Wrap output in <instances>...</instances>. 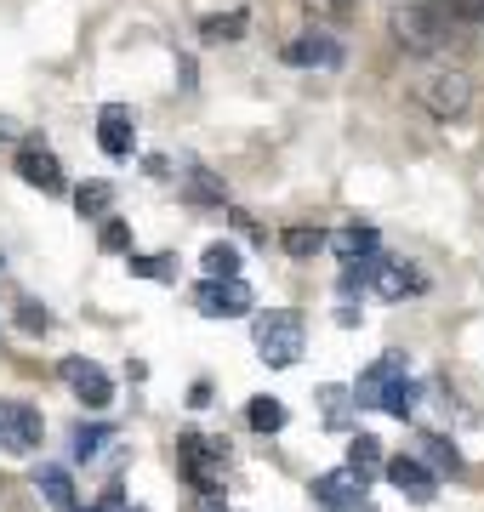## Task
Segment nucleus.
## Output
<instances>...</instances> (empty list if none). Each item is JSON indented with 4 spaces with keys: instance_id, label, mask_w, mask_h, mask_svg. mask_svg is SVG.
<instances>
[{
    "instance_id": "17",
    "label": "nucleus",
    "mask_w": 484,
    "mask_h": 512,
    "mask_svg": "<svg viewBox=\"0 0 484 512\" xmlns=\"http://www.w3.org/2000/svg\"><path fill=\"white\" fill-rule=\"evenodd\" d=\"M416 399H422V387H416L405 370H399L393 382H382V393H376V410H388V416H416Z\"/></svg>"
},
{
    "instance_id": "10",
    "label": "nucleus",
    "mask_w": 484,
    "mask_h": 512,
    "mask_svg": "<svg viewBox=\"0 0 484 512\" xmlns=\"http://www.w3.org/2000/svg\"><path fill=\"white\" fill-rule=\"evenodd\" d=\"M18 177L29 188H40V194H63V165H57L52 148H40V143L18 148Z\"/></svg>"
},
{
    "instance_id": "4",
    "label": "nucleus",
    "mask_w": 484,
    "mask_h": 512,
    "mask_svg": "<svg viewBox=\"0 0 484 512\" xmlns=\"http://www.w3.org/2000/svg\"><path fill=\"white\" fill-rule=\"evenodd\" d=\"M177 456H183V473L194 478V490H223L228 478V450L217 439H205V433H183L177 439Z\"/></svg>"
},
{
    "instance_id": "9",
    "label": "nucleus",
    "mask_w": 484,
    "mask_h": 512,
    "mask_svg": "<svg viewBox=\"0 0 484 512\" xmlns=\"http://www.w3.org/2000/svg\"><path fill=\"white\" fill-rule=\"evenodd\" d=\"M342 40L325 35V29H308V35H297L291 46H285V63L291 69H342Z\"/></svg>"
},
{
    "instance_id": "22",
    "label": "nucleus",
    "mask_w": 484,
    "mask_h": 512,
    "mask_svg": "<svg viewBox=\"0 0 484 512\" xmlns=\"http://www.w3.org/2000/svg\"><path fill=\"white\" fill-rule=\"evenodd\" d=\"M348 467L371 478L376 467H382V444H376L371 433H354V439H348Z\"/></svg>"
},
{
    "instance_id": "35",
    "label": "nucleus",
    "mask_w": 484,
    "mask_h": 512,
    "mask_svg": "<svg viewBox=\"0 0 484 512\" xmlns=\"http://www.w3.org/2000/svg\"><path fill=\"white\" fill-rule=\"evenodd\" d=\"M354 512H371V507H354Z\"/></svg>"
},
{
    "instance_id": "37",
    "label": "nucleus",
    "mask_w": 484,
    "mask_h": 512,
    "mask_svg": "<svg viewBox=\"0 0 484 512\" xmlns=\"http://www.w3.org/2000/svg\"><path fill=\"white\" fill-rule=\"evenodd\" d=\"M97 512H103V507H97Z\"/></svg>"
},
{
    "instance_id": "16",
    "label": "nucleus",
    "mask_w": 484,
    "mask_h": 512,
    "mask_svg": "<svg viewBox=\"0 0 484 512\" xmlns=\"http://www.w3.org/2000/svg\"><path fill=\"white\" fill-rule=\"evenodd\" d=\"M35 484H40V495H46V507H52V512H80V501H75V478L63 473V467H40Z\"/></svg>"
},
{
    "instance_id": "20",
    "label": "nucleus",
    "mask_w": 484,
    "mask_h": 512,
    "mask_svg": "<svg viewBox=\"0 0 484 512\" xmlns=\"http://www.w3.org/2000/svg\"><path fill=\"white\" fill-rule=\"evenodd\" d=\"M109 439H114V427H103V421H80V427H75V456L80 461L103 456V450H109Z\"/></svg>"
},
{
    "instance_id": "5",
    "label": "nucleus",
    "mask_w": 484,
    "mask_h": 512,
    "mask_svg": "<svg viewBox=\"0 0 484 512\" xmlns=\"http://www.w3.org/2000/svg\"><path fill=\"white\" fill-rule=\"evenodd\" d=\"M57 376H63V387H69V393H75L86 410H109V404H114L109 370L92 365V359H63V365H57Z\"/></svg>"
},
{
    "instance_id": "7",
    "label": "nucleus",
    "mask_w": 484,
    "mask_h": 512,
    "mask_svg": "<svg viewBox=\"0 0 484 512\" xmlns=\"http://www.w3.org/2000/svg\"><path fill=\"white\" fill-rule=\"evenodd\" d=\"M40 439H46V421H40L35 404L0 399V444L18 450V456H29V450H40Z\"/></svg>"
},
{
    "instance_id": "31",
    "label": "nucleus",
    "mask_w": 484,
    "mask_h": 512,
    "mask_svg": "<svg viewBox=\"0 0 484 512\" xmlns=\"http://www.w3.org/2000/svg\"><path fill=\"white\" fill-rule=\"evenodd\" d=\"M18 325H23V330H46V308L23 302V308H18Z\"/></svg>"
},
{
    "instance_id": "27",
    "label": "nucleus",
    "mask_w": 484,
    "mask_h": 512,
    "mask_svg": "<svg viewBox=\"0 0 484 512\" xmlns=\"http://www.w3.org/2000/svg\"><path fill=\"white\" fill-rule=\"evenodd\" d=\"M422 450H428V461L439 467V473H462V450L450 439H439V433H422Z\"/></svg>"
},
{
    "instance_id": "34",
    "label": "nucleus",
    "mask_w": 484,
    "mask_h": 512,
    "mask_svg": "<svg viewBox=\"0 0 484 512\" xmlns=\"http://www.w3.org/2000/svg\"><path fill=\"white\" fill-rule=\"evenodd\" d=\"M131 512H149V507H131Z\"/></svg>"
},
{
    "instance_id": "36",
    "label": "nucleus",
    "mask_w": 484,
    "mask_h": 512,
    "mask_svg": "<svg viewBox=\"0 0 484 512\" xmlns=\"http://www.w3.org/2000/svg\"><path fill=\"white\" fill-rule=\"evenodd\" d=\"M0 268H6V256H0Z\"/></svg>"
},
{
    "instance_id": "2",
    "label": "nucleus",
    "mask_w": 484,
    "mask_h": 512,
    "mask_svg": "<svg viewBox=\"0 0 484 512\" xmlns=\"http://www.w3.org/2000/svg\"><path fill=\"white\" fill-rule=\"evenodd\" d=\"M257 359L268 370H291L302 359V313L291 308H268L257 319Z\"/></svg>"
},
{
    "instance_id": "8",
    "label": "nucleus",
    "mask_w": 484,
    "mask_h": 512,
    "mask_svg": "<svg viewBox=\"0 0 484 512\" xmlns=\"http://www.w3.org/2000/svg\"><path fill=\"white\" fill-rule=\"evenodd\" d=\"M365 490H371V478L354 473V467H336V473L314 478V501H319V507H331V512L365 507Z\"/></svg>"
},
{
    "instance_id": "11",
    "label": "nucleus",
    "mask_w": 484,
    "mask_h": 512,
    "mask_svg": "<svg viewBox=\"0 0 484 512\" xmlns=\"http://www.w3.org/2000/svg\"><path fill=\"white\" fill-rule=\"evenodd\" d=\"M382 467H388L393 490L410 495V501H433V495H439V478H433L428 461H416V456H393V461H382Z\"/></svg>"
},
{
    "instance_id": "30",
    "label": "nucleus",
    "mask_w": 484,
    "mask_h": 512,
    "mask_svg": "<svg viewBox=\"0 0 484 512\" xmlns=\"http://www.w3.org/2000/svg\"><path fill=\"white\" fill-rule=\"evenodd\" d=\"M97 239H103V251H126L131 228H126V222H114V217H103V234H97Z\"/></svg>"
},
{
    "instance_id": "23",
    "label": "nucleus",
    "mask_w": 484,
    "mask_h": 512,
    "mask_svg": "<svg viewBox=\"0 0 484 512\" xmlns=\"http://www.w3.org/2000/svg\"><path fill=\"white\" fill-rule=\"evenodd\" d=\"M348 399H354V387H342V382L319 387V410H325V421H331L336 433H342V427H348Z\"/></svg>"
},
{
    "instance_id": "33",
    "label": "nucleus",
    "mask_w": 484,
    "mask_h": 512,
    "mask_svg": "<svg viewBox=\"0 0 484 512\" xmlns=\"http://www.w3.org/2000/svg\"><path fill=\"white\" fill-rule=\"evenodd\" d=\"M6 137H12V120H0V143H6Z\"/></svg>"
},
{
    "instance_id": "18",
    "label": "nucleus",
    "mask_w": 484,
    "mask_h": 512,
    "mask_svg": "<svg viewBox=\"0 0 484 512\" xmlns=\"http://www.w3.org/2000/svg\"><path fill=\"white\" fill-rule=\"evenodd\" d=\"M205 279H240V251L228 245V239H217V245H205Z\"/></svg>"
},
{
    "instance_id": "28",
    "label": "nucleus",
    "mask_w": 484,
    "mask_h": 512,
    "mask_svg": "<svg viewBox=\"0 0 484 512\" xmlns=\"http://www.w3.org/2000/svg\"><path fill=\"white\" fill-rule=\"evenodd\" d=\"M308 12H319V18H331V23H348L359 12V0H308Z\"/></svg>"
},
{
    "instance_id": "1",
    "label": "nucleus",
    "mask_w": 484,
    "mask_h": 512,
    "mask_svg": "<svg viewBox=\"0 0 484 512\" xmlns=\"http://www.w3.org/2000/svg\"><path fill=\"white\" fill-rule=\"evenodd\" d=\"M393 40L416 57H439L456 40V18L439 0H405V6H393Z\"/></svg>"
},
{
    "instance_id": "29",
    "label": "nucleus",
    "mask_w": 484,
    "mask_h": 512,
    "mask_svg": "<svg viewBox=\"0 0 484 512\" xmlns=\"http://www.w3.org/2000/svg\"><path fill=\"white\" fill-rule=\"evenodd\" d=\"M131 274L137 279H171V256H131Z\"/></svg>"
},
{
    "instance_id": "13",
    "label": "nucleus",
    "mask_w": 484,
    "mask_h": 512,
    "mask_svg": "<svg viewBox=\"0 0 484 512\" xmlns=\"http://www.w3.org/2000/svg\"><path fill=\"white\" fill-rule=\"evenodd\" d=\"M97 143H103V154L109 160H126L131 143H137V126H131V109H120V103H109V109L97 114Z\"/></svg>"
},
{
    "instance_id": "26",
    "label": "nucleus",
    "mask_w": 484,
    "mask_h": 512,
    "mask_svg": "<svg viewBox=\"0 0 484 512\" xmlns=\"http://www.w3.org/2000/svg\"><path fill=\"white\" fill-rule=\"evenodd\" d=\"M280 245L291 256H314V251H325V245H331V234H325V228H285Z\"/></svg>"
},
{
    "instance_id": "24",
    "label": "nucleus",
    "mask_w": 484,
    "mask_h": 512,
    "mask_svg": "<svg viewBox=\"0 0 484 512\" xmlns=\"http://www.w3.org/2000/svg\"><path fill=\"white\" fill-rule=\"evenodd\" d=\"M188 200L194 205H223L228 194H223V183H217L205 165H188Z\"/></svg>"
},
{
    "instance_id": "25",
    "label": "nucleus",
    "mask_w": 484,
    "mask_h": 512,
    "mask_svg": "<svg viewBox=\"0 0 484 512\" xmlns=\"http://www.w3.org/2000/svg\"><path fill=\"white\" fill-rule=\"evenodd\" d=\"M109 205H114V188L109 183L75 188V211H80V217H109Z\"/></svg>"
},
{
    "instance_id": "14",
    "label": "nucleus",
    "mask_w": 484,
    "mask_h": 512,
    "mask_svg": "<svg viewBox=\"0 0 484 512\" xmlns=\"http://www.w3.org/2000/svg\"><path fill=\"white\" fill-rule=\"evenodd\" d=\"M399 370H405V353H382V359H376V365L359 376V387H354V404H359V410H376V393H382V382H393Z\"/></svg>"
},
{
    "instance_id": "12",
    "label": "nucleus",
    "mask_w": 484,
    "mask_h": 512,
    "mask_svg": "<svg viewBox=\"0 0 484 512\" xmlns=\"http://www.w3.org/2000/svg\"><path fill=\"white\" fill-rule=\"evenodd\" d=\"M428 285V279L416 274L410 262H388V256H376V274H371V291L388 296V302H405V296H416Z\"/></svg>"
},
{
    "instance_id": "32",
    "label": "nucleus",
    "mask_w": 484,
    "mask_h": 512,
    "mask_svg": "<svg viewBox=\"0 0 484 512\" xmlns=\"http://www.w3.org/2000/svg\"><path fill=\"white\" fill-rule=\"evenodd\" d=\"M188 404L200 410V404H211V382H194V393H188Z\"/></svg>"
},
{
    "instance_id": "15",
    "label": "nucleus",
    "mask_w": 484,
    "mask_h": 512,
    "mask_svg": "<svg viewBox=\"0 0 484 512\" xmlns=\"http://www.w3.org/2000/svg\"><path fill=\"white\" fill-rule=\"evenodd\" d=\"M331 245H336V256H342L348 268H354V262H376V256H382V239H376V228H342Z\"/></svg>"
},
{
    "instance_id": "19",
    "label": "nucleus",
    "mask_w": 484,
    "mask_h": 512,
    "mask_svg": "<svg viewBox=\"0 0 484 512\" xmlns=\"http://www.w3.org/2000/svg\"><path fill=\"white\" fill-rule=\"evenodd\" d=\"M245 421H251L257 433H280L285 421H291V410H285L280 399H251L245 404Z\"/></svg>"
},
{
    "instance_id": "3",
    "label": "nucleus",
    "mask_w": 484,
    "mask_h": 512,
    "mask_svg": "<svg viewBox=\"0 0 484 512\" xmlns=\"http://www.w3.org/2000/svg\"><path fill=\"white\" fill-rule=\"evenodd\" d=\"M416 103L433 114V120H456V114H467V103H473V80H467L462 69H433L416 80Z\"/></svg>"
},
{
    "instance_id": "6",
    "label": "nucleus",
    "mask_w": 484,
    "mask_h": 512,
    "mask_svg": "<svg viewBox=\"0 0 484 512\" xmlns=\"http://www.w3.org/2000/svg\"><path fill=\"white\" fill-rule=\"evenodd\" d=\"M194 308L205 319H245L251 313V285L245 279H205V285H194Z\"/></svg>"
},
{
    "instance_id": "21",
    "label": "nucleus",
    "mask_w": 484,
    "mask_h": 512,
    "mask_svg": "<svg viewBox=\"0 0 484 512\" xmlns=\"http://www.w3.org/2000/svg\"><path fill=\"white\" fill-rule=\"evenodd\" d=\"M245 35V12L234 6V12H211V18H200V40H240Z\"/></svg>"
}]
</instances>
